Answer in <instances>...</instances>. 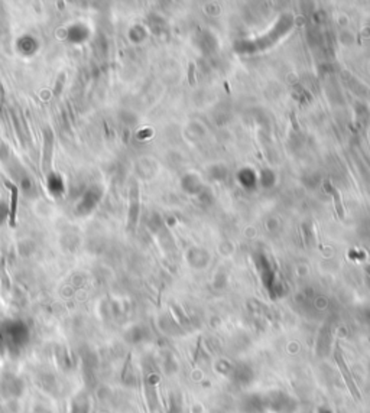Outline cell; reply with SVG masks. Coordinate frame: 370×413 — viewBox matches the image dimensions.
Returning a JSON list of instances; mask_svg holds the SVG:
<instances>
[{
    "mask_svg": "<svg viewBox=\"0 0 370 413\" xmlns=\"http://www.w3.org/2000/svg\"><path fill=\"white\" fill-rule=\"evenodd\" d=\"M325 188L331 191V194H333V197H334V206H336L337 215H339L340 218H343V217H344V208H343V204H342V198H340V194H339V191H337V189H336L334 186H331V185H330L328 182H325Z\"/></svg>",
    "mask_w": 370,
    "mask_h": 413,
    "instance_id": "cell-2",
    "label": "cell"
},
{
    "mask_svg": "<svg viewBox=\"0 0 370 413\" xmlns=\"http://www.w3.org/2000/svg\"><path fill=\"white\" fill-rule=\"evenodd\" d=\"M194 71H195V65L191 62V64H189V67H188V81H189V84H194V82H195Z\"/></svg>",
    "mask_w": 370,
    "mask_h": 413,
    "instance_id": "cell-3",
    "label": "cell"
},
{
    "mask_svg": "<svg viewBox=\"0 0 370 413\" xmlns=\"http://www.w3.org/2000/svg\"><path fill=\"white\" fill-rule=\"evenodd\" d=\"M6 186L10 189V209H9V226L15 227L16 224V209H18V197H19V191L18 186L15 183L6 182Z\"/></svg>",
    "mask_w": 370,
    "mask_h": 413,
    "instance_id": "cell-1",
    "label": "cell"
},
{
    "mask_svg": "<svg viewBox=\"0 0 370 413\" xmlns=\"http://www.w3.org/2000/svg\"><path fill=\"white\" fill-rule=\"evenodd\" d=\"M291 119H292V125H293V128H295V129H298V125H296V117H295L293 114H291Z\"/></svg>",
    "mask_w": 370,
    "mask_h": 413,
    "instance_id": "cell-4",
    "label": "cell"
},
{
    "mask_svg": "<svg viewBox=\"0 0 370 413\" xmlns=\"http://www.w3.org/2000/svg\"><path fill=\"white\" fill-rule=\"evenodd\" d=\"M369 272H370V267H369Z\"/></svg>",
    "mask_w": 370,
    "mask_h": 413,
    "instance_id": "cell-5",
    "label": "cell"
}]
</instances>
